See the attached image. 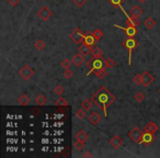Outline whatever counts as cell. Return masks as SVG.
Masks as SVG:
<instances>
[{
    "instance_id": "obj_9",
    "label": "cell",
    "mask_w": 160,
    "mask_h": 158,
    "mask_svg": "<svg viewBox=\"0 0 160 158\" xmlns=\"http://www.w3.org/2000/svg\"><path fill=\"white\" fill-rule=\"evenodd\" d=\"M101 118H102L101 114H100L99 112H97V111H93V112L90 113V115H89L88 120H89V122H90L92 125H97V124H99V123H100Z\"/></svg>"
},
{
    "instance_id": "obj_16",
    "label": "cell",
    "mask_w": 160,
    "mask_h": 158,
    "mask_svg": "<svg viewBox=\"0 0 160 158\" xmlns=\"http://www.w3.org/2000/svg\"><path fill=\"white\" fill-rule=\"evenodd\" d=\"M143 9L140 8L139 6H134V7H132V9H130V15H133V17H136V18H139L140 15L143 14Z\"/></svg>"
},
{
    "instance_id": "obj_22",
    "label": "cell",
    "mask_w": 160,
    "mask_h": 158,
    "mask_svg": "<svg viewBox=\"0 0 160 158\" xmlns=\"http://www.w3.org/2000/svg\"><path fill=\"white\" fill-rule=\"evenodd\" d=\"M92 73L94 74V76L99 77V78H104L106 76V71H105V67H103V68H99V69H94Z\"/></svg>"
},
{
    "instance_id": "obj_6",
    "label": "cell",
    "mask_w": 160,
    "mask_h": 158,
    "mask_svg": "<svg viewBox=\"0 0 160 158\" xmlns=\"http://www.w3.org/2000/svg\"><path fill=\"white\" fill-rule=\"evenodd\" d=\"M137 44H138L137 41H136L135 39H133V37H128V39H126L123 43H122V45L128 51L130 56H132V52L137 47Z\"/></svg>"
},
{
    "instance_id": "obj_1",
    "label": "cell",
    "mask_w": 160,
    "mask_h": 158,
    "mask_svg": "<svg viewBox=\"0 0 160 158\" xmlns=\"http://www.w3.org/2000/svg\"><path fill=\"white\" fill-rule=\"evenodd\" d=\"M91 100L94 104H97V106H99L100 109L103 110L106 115V110L112 103H114L115 100H116V97L113 93H111L106 87L102 86V87H100L97 93H94L91 97Z\"/></svg>"
},
{
    "instance_id": "obj_14",
    "label": "cell",
    "mask_w": 160,
    "mask_h": 158,
    "mask_svg": "<svg viewBox=\"0 0 160 158\" xmlns=\"http://www.w3.org/2000/svg\"><path fill=\"white\" fill-rule=\"evenodd\" d=\"M144 131L145 132H149L151 134H155L158 132V126L157 124L155 123V122H148L147 124L145 125V128H144Z\"/></svg>"
},
{
    "instance_id": "obj_31",
    "label": "cell",
    "mask_w": 160,
    "mask_h": 158,
    "mask_svg": "<svg viewBox=\"0 0 160 158\" xmlns=\"http://www.w3.org/2000/svg\"><path fill=\"white\" fill-rule=\"evenodd\" d=\"M56 104L59 106H68V102L65 98H58L57 100H56Z\"/></svg>"
},
{
    "instance_id": "obj_28",
    "label": "cell",
    "mask_w": 160,
    "mask_h": 158,
    "mask_svg": "<svg viewBox=\"0 0 160 158\" xmlns=\"http://www.w3.org/2000/svg\"><path fill=\"white\" fill-rule=\"evenodd\" d=\"M133 81L136 86H140L143 85V77L140 74H136L135 76L133 77Z\"/></svg>"
},
{
    "instance_id": "obj_41",
    "label": "cell",
    "mask_w": 160,
    "mask_h": 158,
    "mask_svg": "<svg viewBox=\"0 0 160 158\" xmlns=\"http://www.w3.org/2000/svg\"><path fill=\"white\" fill-rule=\"evenodd\" d=\"M158 92H159V94H160V87L158 88Z\"/></svg>"
},
{
    "instance_id": "obj_23",
    "label": "cell",
    "mask_w": 160,
    "mask_h": 158,
    "mask_svg": "<svg viewBox=\"0 0 160 158\" xmlns=\"http://www.w3.org/2000/svg\"><path fill=\"white\" fill-rule=\"evenodd\" d=\"M45 46H46L45 42H44V41H42L41 39L36 40V41L34 42V47H35L36 49H39V51H42V49H45Z\"/></svg>"
},
{
    "instance_id": "obj_5",
    "label": "cell",
    "mask_w": 160,
    "mask_h": 158,
    "mask_svg": "<svg viewBox=\"0 0 160 158\" xmlns=\"http://www.w3.org/2000/svg\"><path fill=\"white\" fill-rule=\"evenodd\" d=\"M37 15H39V18L43 21H47L51 19V17L53 15V11L51 10L49 7H43L41 9L39 10V12H37Z\"/></svg>"
},
{
    "instance_id": "obj_40",
    "label": "cell",
    "mask_w": 160,
    "mask_h": 158,
    "mask_svg": "<svg viewBox=\"0 0 160 158\" xmlns=\"http://www.w3.org/2000/svg\"><path fill=\"white\" fill-rule=\"evenodd\" d=\"M137 1H138V2H140V3H144V2H146L147 0H137Z\"/></svg>"
},
{
    "instance_id": "obj_26",
    "label": "cell",
    "mask_w": 160,
    "mask_h": 158,
    "mask_svg": "<svg viewBox=\"0 0 160 158\" xmlns=\"http://www.w3.org/2000/svg\"><path fill=\"white\" fill-rule=\"evenodd\" d=\"M75 115L77 116L78 118H85L86 115H87V110L85 109H78V110H76V112H75Z\"/></svg>"
},
{
    "instance_id": "obj_15",
    "label": "cell",
    "mask_w": 160,
    "mask_h": 158,
    "mask_svg": "<svg viewBox=\"0 0 160 158\" xmlns=\"http://www.w3.org/2000/svg\"><path fill=\"white\" fill-rule=\"evenodd\" d=\"M75 138L76 140L82 141V142H87L89 136H88V133L85 130H79V131H77V133L75 134Z\"/></svg>"
},
{
    "instance_id": "obj_19",
    "label": "cell",
    "mask_w": 160,
    "mask_h": 158,
    "mask_svg": "<svg viewBox=\"0 0 160 158\" xmlns=\"http://www.w3.org/2000/svg\"><path fill=\"white\" fill-rule=\"evenodd\" d=\"M124 31L126 32L127 36H130V37L135 36V34L137 33V30H136L135 25H127V27H125Z\"/></svg>"
},
{
    "instance_id": "obj_39",
    "label": "cell",
    "mask_w": 160,
    "mask_h": 158,
    "mask_svg": "<svg viewBox=\"0 0 160 158\" xmlns=\"http://www.w3.org/2000/svg\"><path fill=\"white\" fill-rule=\"evenodd\" d=\"M82 157H92V154L90 152H85L82 154Z\"/></svg>"
},
{
    "instance_id": "obj_32",
    "label": "cell",
    "mask_w": 160,
    "mask_h": 158,
    "mask_svg": "<svg viewBox=\"0 0 160 158\" xmlns=\"http://www.w3.org/2000/svg\"><path fill=\"white\" fill-rule=\"evenodd\" d=\"M64 87L61 85H57V86H55V88H54V92L56 94H58V96H61V94L64 93Z\"/></svg>"
},
{
    "instance_id": "obj_12",
    "label": "cell",
    "mask_w": 160,
    "mask_h": 158,
    "mask_svg": "<svg viewBox=\"0 0 160 158\" xmlns=\"http://www.w3.org/2000/svg\"><path fill=\"white\" fill-rule=\"evenodd\" d=\"M154 141H155L154 134L149 133V132H145V133H144V135H143V140H142L143 144H145L146 146H148L149 144L152 143Z\"/></svg>"
},
{
    "instance_id": "obj_13",
    "label": "cell",
    "mask_w": 160,
    "mask_h": 158,
    "mask_svg": "<svg viewBox=\"0 0 160 158\" xmlns=\"http://www.w3.org/2000/svg\"><path fill=\"white\" fill-rule=\"evenodd\" d=\"M71 62H73V64L75 65V66L80 67L83 63H85V56L82 54H80V53H78V54H76L75 56H74Z\"/></svg>"
},
{
    "instance_id": "obj_24",
    "label": "cell",
    "mask_w": 160,
    "mask_h": 158,
    "mask_svg": "<svg viewBox=\"0 0 160 158\" xmlns=\"http://www.w3.org/2000/svg\"><path fill=\"white\" fill-rule=\"evenodd\" d=\"M91 54H92V57L94 58H103V52L99 47H93Z\"/></svg>"
},
{
    "instance_id": "obj_11",
    "label": "cell",
    "mask_w": 160,
    "mask_h": 158,
    "mask_svg": "<svg viewBox=\"0 0 160 158\" xmlns=\"http://www.w3.org/2000/svg\"><path fill=\"white\" fill-rule=\"evenodd\" d=\"M92 49H93V47L90 45H88V44H86V43H83V44H81V45L79 46V53L82 54L83 56H87V55L91 54V53H92Z\"/></svg>"
},
{
    "instance_id": "obj_10",
    "label": "cell",
    "mask_w": 160,
    "mask_h": 158,
    "mask_svg": "<svg viewBox=\"0 0 160 158\" xmlns=\"http://www.w3.org/2000/svg\"><path fill=\"white\" fill-rule=\"evenodd\" d=\"M110 144H111L112 147H114V148L118 149V148H121L122 146H123L124 142L120 136H113L111 140H110Z\"/></svg>"
},
{
    "instance_id": "obj_33",
    "label": "cell",
    "mask_w": 160,
    "mask_h": 158,
    "mask_svg": "<svg viewBox=\"0 0 160 158\" xmlns=\"http://www.w3.org/2000/svg\"><path fill=\"white\" fill-rule=\"evenodd\" d=\"M71 64H73V62L70 63V61H69V59H64V61H61V66L63 67V68H65V69H68V68H70V66H71Z\"/></svg>"
},
{
    "instance_id": "obj_36",
    "label": "cell",
    "mask_w": 160,
    "mask_h": 158,
    "mask_svg": "<svg viewBox=\"0 0 160 158\" xmlns=\"http://www.w3.org/2000/svg\"><path fill=\"white\" fill-rule=\"evenodd\" d=\"M104 63H105V67H113L115 65V61L113 59V58H109V59H105L104 61Z\"/></svg>"
},
{
    "instance_id": "obj_35",
    "label": "cell",
    "mask_w": 160,
    "mask_h": 158,
    "mask_svg": "<svg viewBox=\"0 0 160 158\" xmlns=\"http://www.w3.org/2000/svg\"><path fill=\"white\" fill-rule=\"evenodd\" d=\"M63 76L65 77L66 79H70V78H73L74 76V73L70 70V68H68V69H65V71H64L63 74Z\"/></svg>"
},
{
    "instance_id": "obj_21",
    "label": "cell",
    "mask_w": 160,
    "mask_h": 158,
    "mask_svg": "<svg viewBox=\"0 0 160 158\" xmlns=\"http://www.w3.org/2000/svg\"><path fill=\"white\" fill-rule=\"evenodd\" d=\"M96 42H97V40L94 39V36L92 35V34H88V35H86L85 36V41H83V43H86V44H88V45H90L93 47Z\"/></svg>"
},
{
    "instance_id": "obj_4",
    "label": "cell",
    "mask_w": 160,
    "mask_h": 158,
    "mask_svg": "<svg viewBox=\"0 0 160 158\" xmlns=\"http://www.w3.org/2000/svg\"><path fill=\"white\" fill-rule=\"evenodd\" d=\"M85 36L86 35L82 33V31L80 30L79 27H77L75 31H73V32L69 34V37L73 40L76 44H80V43L83 42V41H85Z\"/></svg>"
},
{
    "instance_id": "obj_37",
    "label": "cell",
    "mask_w": 160,
    "mask_h": 158,
    "mask_svg": "<svg viewBox=\"0 0 160 158\" xmlns=\"http://www.w3.org/2000/svg\"><path fill=\"white\" fill-rule=\"evenodd\" d=\"M74 2H75L76 6L82 7L86 3V0H74Z\"/></svg>"
},
{
    "instance_id": "obj_2",
    "label": "cell",
    "mask_w": 160,
    "mask_h": 158,
    "mask_svg": "<svg viewBox=\"0 0 160 158\" xmlns=\"http://www.w3.org/2000/svg\"><path fill=\"white\" fill-rule=\"evenodd\" d=\"M104 61L105 59H103V58L92 57V59L87 63V68H89L90 71H93L94 69H99V68H103V67H105Z\"/></svg>"
},
{
    "instance_id": "obj_29",
    "label": "cell",
    "mask_w": 160,
    "mask_h": 158,
    "mask_svg": "<svg viewBox=\"0 0 160 158\" xmlns=\"http://www.w3.org/2000/svg\"><path fill=\"white\" fill-rule=\"evenodd\" d=\"M74 147H75L77 150H82L83 147H85V142L79 140H76V142H74Z\"/></svg>"
},
{
    "instance_id": "obj_3",
    "label": "cell",
    "mask_w": 160,
    "mask_h": 158,
    "mask_svg": "<svg viewBox=\"0 0 160 158\" xmlns=\"http://www.w3.org/2000/svg\"><path fill=\"white\" fill-rule=\"evenodd\" d=\"M143 135H144V132L138 128H134L133 130L130 131V133H128V137H130L133 142H135V143H142Z\"/></svg>"
},
{
    "instance_id": "obj_30",
    "label": "cell",
    "mask_w": 160,
    "mask_h": 158,
    "mask_svg": "<svg viewBox=\"0 0 160 158\" xmlns=\"http://www.w3.org/2000/svg\"><path fill=\"white\" fill-rule=\"evenodd\" d=\"M91 34L93 35L94 39L97 40V41H99V40H101V39L103 37V32H102L101 30H100V29H96V30H94Z\"/></svg>"
},
{
    "instance_id": "obj_17",
    "label": "cell",
    "mask_w": 160,
    "mask_h": 158,
    "mask_svg": "<svg viewBox=\"0 0 160 158\" xmlns=\"http://www.w3.org/2000/svg\"><path fill=\"white\" fill-rule=\"evenodd\" d=\"M18 102H19V104H21V106H27V104L30 103V97L25 93L20 94L18 98Z\"/></svg>"
},
{
    "instance_id": "obj_8",
    "label": "cell",
    "mask_w": 160,
    "mask_h": 158,
    "mask_svg": "<svg viewBox=\"0 0 160 158\" xmlns=\"http://www.w3.org/2000/svg\"><path fill=\"white\" fill-rule=\"evenodd\" d=\"M142 77H143V85L145 86V87H149L155 80V77L149 71H144L142 74Z\"/></svg>"
},
{
    "instance_id": "obj_34",
    "label": "cell",
    "mask_w": 160,
    "mask_h": 158,
    "mask_svg": "<svg viewBox=\"0 0 160 158\" xmlns=\"http://www.w3.org/2000/svg\"><path fill=\"white\" fill-rule=\"evenodd\" d=\"M109 2L111 3L113 7L118 8V7H121L122 6V3L124 2V0H109Z\"/></svg>"
},
{
    "instance_id": "obj_20",
    "label": "cell",
    "mask_w": 160,
    "mask_h": 158,
    "mask_svg": "<svg viewBox=\"0 0 160 158\" xmlns=\"http://www.w3.org/2000/svg\"><path fill=\"white\" fill-rule=\"evenodd\" d=\"M35 103L37 106H44V104L47 103V98L45 97V94H39L35 98Z\"/></svg>"
},
{
    "instance_id": "obj_18",
    "label": "cell",
    "mask_w": 160,
    "mask_h": 158,
    "mask_svg": "<svg viewBox=\"0 0 160 158\" xmlns=\"http://www.w3.org/2000/svg\"><path fill=\"white\" fill-rule=\"evenodd\" d=\"M144 25H145L146 29H148V30H151V29H154L155 25H156V21H155L154 18L149 17V18H147L145 21H144Z\"/></svg>"
},
{
    "instance_id": "obj_38",
    "label": "cell",
    "mask_w": 160,
    "mask_h": 158,
    "mask_svg": "<svg viewBox=\"0 0 160 158\" xmlns=\"http://www.w3.org/2000/svg\"><path fill=\"white\" fill-rule=\"evenodd\" d=\"M7 1H8V3H9L10 6H12V7L18 6L19 2H20V0H7Z\"/></svg>"
},
{
    "instance_id": "obj_25",
    "label": "cell",
    "mask_w": 160,
    "mask_h": 158,
    "mask_svg": "<svg viewBox=\"0 0 160 158\" xmlns=\"http://www.w3.org/2000/svg\"><path fill=\"white\" fill-rule=\"evenodd\" d=\"M134 99H135L137 102H139V103H140V102H143V101L146 99V96H145V93H144L143 91H137L135 94H134Z\"/></svg>"
},
{
    "instance_id": "obj_7",
    "label": "cell",
    "mask_w": 160,
    "mask_h": 158,
    "mask_svg": "<svg viewBox=\"0 0 160 158\" xmlns=\"http://www.w3.org/2000/svg\"><path fill=\"white\" fill-rule=\"evenodd\" d=\"M33 74H34V69L32 68V67L29 66V65L23 66L21 69H20V71H19V75L24 79V80H29V79H31V77L33 76Z\"/></svg>"
},
{
    "instance_id": "obj_27",
    "label": "cell",
    "mask_w": 160,
    "mask_h": 158,
    "mask_svg": "<svg viewBox=\"0 0 160 158\" xmlns=\"http://www.w3.org/2000/svg\"><path fill=\"white\" fill-rule=\"evenodd\" d=\"M81 106L82 109L85 110H90L92 108V100H89V99H85V100L81 102Z\"/></svg>"
},
{
    "instance_id": "obj_42",
    "label": "cell",
    "mask_w": 160,
    "mask_h": 158,
    "mask_svg": "<svg viewBox=\"0 0 160 158\" xmlns=\"http://www.w3.org/2000/svg\"><path fill=\"white\" fill-rule=\"evenodd\" d=\"M53 1H55V0H53Z\"/></svg>"
}]
</instances>
